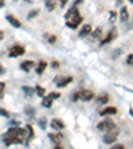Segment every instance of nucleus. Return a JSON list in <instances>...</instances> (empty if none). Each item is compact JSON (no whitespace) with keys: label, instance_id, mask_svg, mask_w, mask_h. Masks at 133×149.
I'll list each match as a JSON object with an SVG mask.
<instances>
[{"label":"nucleus","instance_id":"1","mask_svg":"<svg viewBox=\"0 0 133 149\" xmlns=\"http://www.w3.org/2000/svg\"><path fill=\"white\" fill-rule=\"evenodd\" d=\"M25 137V129L17 127L9 128L8 132L3 136V141L6 143V145H12V144H22L23 139Z\"/></svg>","mask_w":133,"mask_h":149},{"label":"nucleus","instance_id":"2","mask_svg":"<svg viewBox=\"0 0 133 149\" xmlns=\"http://www.w3.org/2000/svg\"><path fill=\"white\" fill-rule=\"evenodd\" d=\"M81 22H83V17H81L80 12H79V9L76 7L71 8L68 12L65 13V24L69 28H72V29H76L80 25Z\"/></svg>","mask_w":133,"mask_h":149},{"label":"nucleus","instance_id":"3","mask_svg":"<svg viewBox=\"0 0 133 149\" xmlns=\"http://www.w3.org/2000/svg\"><path fill=\"white\" fill-rule=\"evenodd\" d=\"M117 136H118V129L117 127L113 128V129L108 130V132H105V134H104V143L105 144H112L115 143L116 140H117Z\"/></svg>","mask_w":133,"mask_h":149},{"label":"nucleus","instance_id":"4","mask_svg":"<svg viewBox=\"0 0 133 149\" xmlns=\"http://www.w3.org/2000/svg\"><path fill=\"white\" fill-rule=\"evenodd\" d=\"M113 128H116L115 121L109 120V118H107V120H102L101 123H99V124H97V129L101 130V132H108V130L113 129Z\"/></svg>","mask_w":133,"mask_h":149},{"label":"nucleus","instance_id":"5","mask_svg":"<svg viewBox=\"0 0 133 149\" xmlns=\"http://www.w3.org/2000/svg\"><path fill=\"white\" fill-rule=\"evenodd\" d=\"M95 97L92 91L89 89H83L79 91V100H83V101H91V100Z\"/></svg>","mask_w":133,"mask_h":149},{"label":"nucleus","instance_id":"6","mask_svg":"<svg viewBox=\"0 0 133 149\" xmlns=\"http://www.w3.org/2000/svg\"><path fill=\"white\" fill-rule=\"evenodd\" d=\"M25 49H24V47L22 45H13L11 49H9V56L11 57H19V56H22L24 55Z\"/></svg>","mask_w":133,"mask_h":149},{"label":"nucleus","instance_id":"7","mask_svg":"<svg viewBox=\"0 0 133 149\" xmlns=\"http://www.w3.org/2000/svg\"><path fill=\"white\" fill-rule=\"evenodd\" d=\"M116 36H117V32H116V29L113 28V29H111V31H109L108 36H107L105 39H104V40H101V45H105V44L111 43V41L113 40V39H115Z\"/></svg>","mask_w":133,"mask_h":149},{"label":"nucleus","instance_id":"8","mask_svg":"<svg viewBox=\"0 0 133 149\" xmlns=\"http://www.w3.org/2000/svg\"><path fill=\"white\" fill-rule=\"evenodd\" d=\"M91 32H92V27H91V24H85L80 29L79 36H80V37H85V36H88V35H91Z\"/></svg>","mask_w":133,"mask_h":149},{"label":"nucleus","instance_id":"9","mask_svg":"<svg viewBox=\"0 0 133 149\" xmlns=\"http://www.w3.org/2000/svg\"><path fill=\"white\" fill-rule=\"evenodd\" d=\"M72 80H73V79H72L71 76H69V77H63V79H59V80H57V84H56V85H57L59 88H64V87H67V85H68V84L71 83Z\"/></svg>","mask_w":133,"mask_h":149},{"label":"nucleus","instance_id":"10","mask_svg":"<svg viewBox=\"0 0 133 149\" xmlns=\"http://www.w3.org/2000/svg\"><path fill=\"white\" fill-rule=\"evenodd\" d=\"M51 127L53 128V129H64V123H63L61 120H59V118H55V120H52L51 121Z\"/></svg>","mask_w":133,"mask_h":149},{"label":"nucleus","instance_id":"11","mask_svg":"<svg viewBox=\"0 0 133 149\" xmlns=\"http://www.w3.org/2000/svg\"><path fill=\"white\" fill-rule=\"evenodd\" d=\"M101 35H102V29L101 28H96L93 32H91V40L92 41H97L101 37Z\"/></svg>","mask_w":133,"mask_h":149},{"label":"nucleus","instance_id":"12","mask_svg":"<svg viewBox=\"0 0 133 149\" xmlns=\"http://www.w3.org/2000/svg\"><path fill=\"white\" fill-rule=\"evenodd\" d=\"M32 67H33V61H32V60H25V61H23L22 64H20V68L25 72H29L32 69Z\"/></svg>","mask_w":133,"mask_h":149},{"label":"nucleus","instance_id":"13","mask_svg":"<svg viewBox=\"0 0 133 149\" xmlns=\"http://www.w3.org/2000/svg\"><path fill=\"white\" fill-rule=\"evenodd\" d=\"M7 20H8L9 24H12L13 27H16V28H20V27H22V23L19 22V19H16L15 16H12V15H7Z\"/></svg>","mask_w":133,"mask_h":149},{"label":"nucleus","instance_id":"14","mask_svg":"<svg viewBox=\"0 0 133 149\" xmlns=\"http://www.w3.org/2000/svg\"><path fill=\"white\" fill-rule=\"evenodd\" d=\"M115 113H117V109H116L115 107H108V108L102 109V111L100 112V116H107V115H115Z\"/></svg>","mask_w":133,"mask_h":149},{"label":"nucleus","instance_id":"15","mask_svg":"<svg viewBox=\"0 0 133 149\" xmlns=\"http://www.w3.org/2000/svg\"><path fill=\"white\" fill-rule=\"evenodd\" d=\"M48 137H49V140L52 141V143L59 144L60 141L63 140V137H64V136H63V134H59V133H57V134H55V133H49V134H48Z\"/></svg>","mask_w":133,"mask_h":149},{"label":"nucleus","instance_id":"16","mask_svg":"<svg viewBox=\"0 0 133 149\" xmlns=\"http://www.w3.org/2000/svg\"><path fill=\"white\" fill-rule=\"evenodd\" d=\"M120 17H121V22H128V19H129V13H128L127 7H123V8H121Z\"/></svg>","mask_w":133,"mask_h":149},{"label":"nucleus","instance_id":"17","mask_svg":"<svg viewBox=\"0 0 133 149\" xmlns=\"http://www.w3.org/2000/svg\"><path fill=\"white\" fill-rule=\"evenodd\" d=\"M47 65H48V64H47L45 61H40L39 64H37V67H36V73H37V74H41L44 71H45Z\"/></svg>","mask_w":133,"mask_h":149},{"label":"nucleus","instance_id":"18","mask_svg":"<svg viewBox=\"0 0 133 149\" xmlns=\"http://www.w3.org/2000/svg\"><path fill=\"white\" fill-rule=\"evenodd\" d=\"M45 7L48 11H53L56 8V0H45Z\"/></svg>","mask_w":133,"mask_h":149},{"label":"nucleus","instance_id":"19","mask_svg":"<svg viewBox=\"0 0 133 149\" xmlns=\"http://www.w3.org/2000/svg\"><path fill=\"white\" fill-rule=\"evenodd\" d=\"M109 101V97H108V95H101V96H99V99H97V102L99 104H101V105H104V104H107V102Z\"/></svg>","mask_w":133,"mask_h":149},{"label":"nucleus","instance_id":"20","mask_svg":"<svg viewBox=\"0 0 133 149\" xmlns=\"http://www.w3.org/2000/svg\"><path fill=\"white\" fill-rule=\"evenodd\" d=\"M41 105H43L44 108H51V107H52V99H51V97H44Z\"/></svg>","mask_w":133,"mask_h":149},{"label":"nucleus","instance_id":"21","mask_svg":"<svg viewBox=\"0 0 133 149\" xmlns=\"http://www.w3.org/2000/svg\"><path fill=\"white\" fill-rule=\"evenodd\" d=\"M27 130H28V141H31V140L33 139V136H35L33 129H32L31 125H27ZM28 141H27V143H28Z\"/></svg>","mask_w":133,"mask_h":149},{"label":"nucleus","instance_id":"22","mask_svg":"<svg viewBox=\"0 0 133 149\" xmlns=\"http://www.w3.org/2000/svg\"><path fill=\"white\" fill-rule=\"evenodd\" d=\"M35 91H36L37 96H40V97H43L44 95H45V89H44L43 87H39V85H37V87H36V89H35Z\"/></svg>","mask_w":133,"mask_h":149},{"label":"nucleus","instance_id":"23","mask_svg":"<svg viewBox=\"0 0 133 149\" xmlns=\"http://www.w3.org/2000/svg\"><path fill=\"white\" fill-rule=\"evenodd\" d=\"M23 91L27 93V96H32L33 95V89L31 87H23Z\"/></svg>","mask_w":133,"mask_h":149},{"label":"nucleus","instance_id":"24","mask_svg":"<svg viewBox=\"0 0 133 149\" xmlns=\"http://www.w3.org/2000/svg\"><path fill=\"white\" fill-rule=\"evenodd\" d=\"M37 15H39V9H33V11H31V12L28 13V19H32Z\"/></svg>","mask_w":133,"mask_h":149},{"label":"nucleus","instance_id":"25","mask_svg":"<svg viewBox=\"0 0 133 149\" xmlns=\"http://www.w3.org/2000/svg\"><path fill=\"white\" fill-rule=\"evenodd\" d=\"M109 22H111V23H115L116 22V12H115V11H112V12L109 13Z\"/></svg>","mask_w":133,"mask_h":149},{"label":"nucleus","instance_id":"26","mask_svg":"<svg viewBox=\"0 0 133 149\" xmlns=\"http://www.w3.org/2000/svg\"><path fill=\"white\" fill-rule=\"evenodd\" d=\"M6 89V84L0 81V99H3V92Z\"/></svg>","mask_w":133,"mask_h":149},{"label":"nucleus","instance_id":"27","mask_svg":"<svg viewBox=\"0 0 133 149\" xmlns=\"http://www.w3.org/2000/svg\"><path fill=\"white\" fill-rule=\"evenodd\" d=\"M48 97H51V99H59L60 97V93L59 92H52V93H49V95H48Z\"/></svg>","mask_w":133,"mask_h":149},{"label":"nucleus","instance_id":"28","mask_svg":"<svg viewBox=\"0 0 133 149\" xmlns=\"http://www.w3.org/2000/svg\"><path fill=\"white\" fill-rule=\"evenodd\" d=\"M25 113H28V115L32 117V116L35 115V111H33V109H31V108H25Z\"/></svg>","mask_w":133,"mask_h":149},{"label":"nucleus","instance_id":"29","mask_svg":"<svg viewBox=\"0 0 133 149\" xmlns=\"http://www.w3.org/2000/svg\"><path fill=\"white\" fill-rule=\"evenodd\" d=\"M71 100H72V101H77V100H79V92H75L73 95H72Z\"/></svg>","mask_w":133,"mask_h":149},{"label":"nucleus","instance_id":"30","mask_svg":"<svg viewBox=\"0 0 133 149\" xmlns=\"http://www.w3.org/2000/svg\"><path fill=\"white\" fill-rule=\"evenodd\" d=\"M127 63H128L129 65H133V55H129V56H128V57H127Z\"/></svg>","mask_w":133,"mask_h":149},{"label":"nucleus","instance_id":"31","mask_svg":"<svg viewBox=\"0 0 133 149\" xmlns=\"http://www.w3.org/2000/svg\"><path fill=\"white\" fill-rule=\"evenodd\" d=\"M0 115H1V116H6V117H8V116H9V113H8V112H7V111H4V109H1V108H0Z\"/></svg>","mask_w":133,"mask_h":149},{"label":"nucleus","instance_id":"32","mask_svg":"<svg viewBox=\"0 0 133 149\" xmlns=\"http://www.w3.org/2000/svg\"><path fill=\"white\" fill-rule=\"evenodd\" d=\"M48 41H49L51 44H53L56 41V36H49V39H48Z\"/></svg>","mask_w":133,"mask_h":149},{"label":"nucleus","instance_id":"33","mask_svg":"<svg viewBox=\"0 0 133 149\" xmlns=\"http://www.w3.org/2000/svg\"><path fill=\"white\" fill-rule=\"evenodd\" d=\"M59 1H60V6L65 7V4H67V1H68V0H59Z\"/></svg>","mask_w":133,"mask_h":149},{"label":"nucleus","instance_id":"34","mask_svg":"<svg viewBox=\"0 0 133 149\" xmlns=\"http://www.w3.org/2000/svg\"><path fill=\"white\" fill-rule=\"evenodd\" d=\"M113 149H124V145H120V144H118V145L113 146Z\"/></svg>","mask_w":133,"mask_h":149},{"label":"nucleus","instance_id":"35","mask_svg":"<svg viewBox=\"0 0 133 149\" xmlns=\"http://www.w3.org/2000/svg\"><path fill=\"white\" fill-rule=\"evenodd\" d=\"M40 125H41V128L44 129V128H45V121H44V120H40Z\"/></svg>","mask_w":133,"mask_h":149},{"label":"nucleus","instance_id":"36","mask_svg":"<svg viewBox=\"0 0 133 149\" xmlns=\"http://www.w3.org/2000/svg\"><path fill=\"white\" fill-rule=\"evenodd\" d=\"M52 67H53V68H57V67H59V63H57V61H53L52 63Z\"/></svg>","mask_w":133,"mask_h":149},{"label":"nucleus","instance_id":"37","mask_svg":"<svg viewBox=\"0 0 133 149\" xmlns=\"http://www.w3.org/2000/svg\"><path fill=\"white\" fill-rule=\"evenodd\" d=\"M3 73H6V69H4L3 67L0 65V74H3Z\"/></svg>","mask_w":133,"mask_h":149},{"label":"nucleus","instance_id":"38","mask_svg":"<svg viewBox=\"0 0 133 149\" xmlns=\"http://www.w3.org/2000/svg\"><path fill=\"white\" fill-rule=\"evenodd\" d=\"M3 37H4V32H3V31H0V41L3 40Z\"/></svg>","mask_w":133,"mask_h":149},{"label":"nucleus","instance_id":"39","mask_svg":"<svg viewBox=\"0 0 133 149\" xmlns=\"http://www.w3.org/2000/svg\"><path fill=\"white\" fill-rule=\"evenodd\" d=\"M0 7H4V0H0Z\"/></svg>","mask_w":133,"mask_h":149},{"label":"nucleus","instance_id":"40","mask_svg":"<svg viewBox=\"0 0 133 149\" xmlns=\"http://www.w3.org/2000/svg\"><path fill=\"white\" fill-rule=\"evenodd\" d=\"M121 1H123V0H117V6H120V4H121Z\"/></svg>","mask_w":133,"mask_h":149},{"label":"nucleus","instance_id":"41","mask_svg":"<svg viewBox=\"0 0 133 149\" xmlns=\"http://www.w3.org/2000/svg\"><path fill=\"white\" fill-rule=\"evenodd\" d=\"M129 112H130V115H132V116H133V109H130V111H129Z\"/></svg>","mask_w":133,"mask_h":149},{"label":"nucleus","instance_id":"42","mask_svg":"<svg viewBox=\"0 0 133 149\" xmlns=\"http://www.w3.org/2000/svg\"><path fill=\"white\" fill-rule=\"evenodd\" d=\"M129 1H130V3H132V4H133V0H129Z\"/></svg>","mask_w":133,"mask_h":149}]
</instances>
